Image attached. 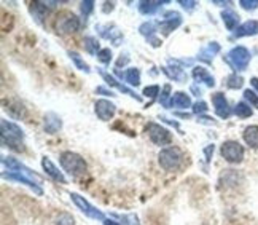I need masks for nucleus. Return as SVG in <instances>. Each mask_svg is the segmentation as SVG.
<instances>
[{
    "label": "nucleus",
    "mask_w": 258,
    "mask_h": 225,
    "mask_svg": "<svg viewBox=\"0 0 258 225\" xmlns=\"http://www.w3.org/2000/svg\"><path fill=\"white\" fill-rule=\"evenodd\" d=\"M23 138H24V133L18 125L8 120H2V144L4 145H7V147H10L12 150L23 152L24 150Z\"/></svg>",
    "instance_id": "nucleus-1"
},
{
    "label": "nucleus",
    "mask_w": 258,
    "mask_h": 225,
    "mask_svg": "<svg viewBox=\"0 0 258 225\" xmlns=\"http://www.w3.org/2000/svg\"><path fill=\"white\" fill-rule=\"evenodd\" d=\"M59 161H61L62 170L67 174H71L72 178H80V176L86 174L88 164H86V161L82 158V156L78 153H75V152H62Z\"/></svg>",
    "instance_id": "nucleus-2"
},
{
    "label": "nucleus",
    "mask_w": 258,
    "mask_h": 225,
    "mask_svg": "<svg viewBox=\"0 0 258 225\" xmlns=\"http://www.w3.org/2000/svg\"><path fill=\"white\" fill-rule=\"evenodd\" d=\"M182 160H183V153L180 149L177 147H167V149H163L158 155V161H160L161 168L166 170V171H175L178 170V166L182 164Z\"/></svg>",
    "instance_id": "nucleus-3"
},
{
    "label": "nucleus",
    "mask_w": 258,
    "mask_h": 225,
    "mask_svg": "<svg viewBox=\"0 0 258 225\" xmlns=\"http://www.w3.org/2000/svg\"><path fill=\"white\" fill-rule=\"evenodd\" d=\"M226 61L236 71H245L247 66L250 63V51L245 46H234L233 50L228 53Z\"/></svg>",
    "instance_id": "nucleus-4"
},
{
    "label": "nucleus",
    "mask_w": 258,
    "mask_h": 225,
    "mask_svg": "<svg viewBox=\"0 0 258 225\" xmlns=\"http://www.w3.org/2000/svg\"><path fill=\"white\" fill-rule=\"evenodd\" d=\"M145 131L148 134V138L152 139V142L156 145H169L172 142V136L169 130L163 128V126L158 123H148L145 126Z\"/></svg>",
    "instance_id": "nucleus-5"
},
{
    "label": "nucleus",
    "mask_w": 258,
    "mask_h": 225,
    "mask_svg": "<svg viewBox=\"0 0 258 225\" xmlns=\"http://www.w3.org/2000/svg\"><path fill=\"white\" fill-rule=\"evenodd\" d=\"M220 153L228 163H241L244 158V147L237 141H225Z\"/></svg>",
    "instance_id": "nucleus-6"
},
{
    "label": "nucleus",
    "mask_w": 258,
    "mask_h": 225,
    "mask_svg": "<svg viewBox=\"0 0 258 225\" xmlns=\"http://www.w3.org/2000/svg\"><path fill=\"white\" fill-rule=\"evenodd\" d=\"M80 29V19H78L74 13H62L57 16L56 21V31L61 34H74Z\"/></svg>",
    "instance_id": "nucleus-7"
},
{
    "label": "nucleus",
    "mask_w": 258,
    "mask_h": 225,
    "mask_svg": "<svg viewBox=\"0 0 258 225\" xmlns=\"http://www.w3.org/2000/svg\"><path fill=\"white\" fill-rule=\"evenodd\" d=\"M71 198L72 201L75 203V206L80 209L82 212H85L88 217H91V219H96V220H105L104 217V214L99 211L97 208H94L91 203H89L88 200H85V197H82V195H78V193H71Z\"/></svg>",
    "instance_id": "nucleus-8"
},
{
    "label": "nucleus",
    "mask_w": 258,
    "mask_h": 225,
    "mask_svg": "<svg viewBox=\"0 0 258 225\" xmlns=\"http://www.w3.org/2000/svg\"><path fill=\"white\" fill-rule=\"evenodd\" d=\"M94 112L96 115L101 119L102 122H108V120H112L113 119V115L116 112V107L113 102L110 101H107V99H99L96 101L94 104Z\"/></svg>",
    "instance_id": "nucleus-9"
},
{
    "label": "nucleus",
    "mask_w": 258,
    "mask_h": 225,
    "mask_svg": "<svg viewBox=\"0 0 258 225\" xmlns=\"http://www.w3.org/2000/svg\"><path fill=\"white\" fill-rule=\"evenodd\" d=\"M212 104H214L215 114L220 117V119H228V117L231 115V109H230V105H228V101L223 93H214Z\"/></svg>",
    "instance_id": "nucleus-10"
},
{
    "label": "nucleus",
    "mask_w": 258,
    "mask_h": 225,
    "mask_svg": "<svg viewBox=\"0 0 258 225\" xmlns=\"http://www.w3.org/2000/svg\"><path fill=\"white\" fill-rule=\"evenodd\" d=\"M258 34V21L256 19H250V21H245L244 24H241L236 29L234 35L236 37H250V35H256Z\"/></svg>",
    "instance_id": "nucleus-11"
},
{
    "label": "nucleus",
    "mask_w": 258,
    "mask_h": 225,
    "mask_svg": "<svg viewBox=\"0 0 258 225\" xmlns=\"http://www.w3.org/2000/svg\"><path fill=\"white\" fill-rule=\"evenodd\" d=\"M42 166H43V170H45V173L48 174V176H51V178L54 179V181H57V182H61V184H66L67 181H66V178H64V174L59 171L56 166H54V163L49 160V158H45L42 160Z\"/></svg>",
    "instance_id": "nucleus-12"
},
{
    "label": "nucleus",
    "mask_w": 258,
    "mask_h": 225,
    "mask_svg": "<svg viewBox=\"0 0 258 225\" xmlns=\"http://www.w3.org/2000/svg\"><path fill=\"white\" fill-rule=\"evenodd\" d=\"M193 78L198 83H204L206 86H214L215 85V78L209 74V71L204 69V67H195V69H193Z\"/></svg>",
    "instance_id": "nucleus-13"
},
{
    "label": "nucleus",
    "mask_w": 258,
    "mask_h": 225,
    "mask_svg": "<svg viewBox=\"0 0 258 225\" xmlns=\"http://www.w3.org/2000/svg\"><path fill=\"white\" fill-rule=\"evenodd\" d=\"M61 126H62V122L56 114L49 112V114L45 115V131L46 133L54 134V133H57L59 130H61Z\"/></svg>",
    "instance_id": "nucleus-14"
},
{
    "label": "nucleus",
    "mask_w": 258,
    "mask_h": 225,
    "mask_svg": "<svg viewBox=\"0 0 258 225\" xmlns=\"http://www.w3.org/2000/svg\"><path fill=\"white\" fill-rule=\"evenodd\" d=\"M191 105V99L190 96L178 91V93H174L171 96V101H169V107H177V109H188V107Z\"/></svg>",
    "instance_id": "nucleus-15"
},
{
    "label": "nucleus",
    "mask_w": 258,
    "mask_h": 225,
    "mask_svg": "<svg viewBox=\"0 0 258 225\" xmlns=\"http://www.w3.org/2000/svg\"><path fill=\"white\" fill-rule=\"evenodd\" d=\"M242 138L245 141V144L252 149H258V126L256 125H250L247 126L242 133Z\"/></svg>",
    "instance_id": "nucleus-16"
},
{
    "label": "nucleus",
    "mask_w": 258,
    "mask_h": 225,
    "mask_svg": "<svg viewBox=\"0 0 258 225\" xmlns=\"http://www.w3.org/2000/svg\"><path fill=\"white\" fill-rule=\"evenodd\" d=\"M116 74L120 75L121 78H124V82L129 83V85H133V86L141 85V71L136 69V67H131V69H127L124 74L120 72V71H116Z\"/></svg>",
    "instance_id": "nucleus-17"
},
{
    "label": "nucleus",
    "mask_w": 258,
    "mask_h": 225,
    "mask_svg": "<svg viewBox=\"0 0 258 225\" xmlns=\"http://www.w3.org/2000/svg\"><path fill=\"white\" fill-rule=\"evenodd\" d=\"M5 109L10 115L15 117V119H24V115H26V107L23 105L21 101H18V99L10 101Z\"/></svg>",
    "instance_id": "nucleus-18"
},
{
    "label": "nucleus",
    "mask_w": 258,
    "mask_h": 225,
    "mask_svg": "<svg viewBox=\"0 0 258 225\" xmlns=\"http://www.w3.org/2000/svg\"><path fill=\"white\" fill-rule=\"evenodd\" d=\"M102 77H104V80H105V82H107L108 85H110V86H116V88H118V90H120V91H123V93L129 94V96H131V97H136L137 101H142V97H141V96H136V93H134L133 90H129V88H126L124 85H120V83H118V82L115 80V78H113L112 75H108V74L102 72Z\"/></svg>",
    "instance_id": "nucleus-19"
},
{
    "label": "nucleus",
    "mask_w": 258,
    "mask_h": 225,
    "mask_svg": "<svg viewBox=\"0 0 258 225\" xmlns=\"http://www.w3.org/2000/svg\"><path fill=\"white\" fill-rule=\"evenodd\" d=\"M222 18H223V23H225L228 31H234V29L237 27V24H239V16H237L233 10H226V12H223Z\"/></svg>",
    "instance_id": "nucleus-20"
},
{
    "label": "nucleus",
    "mask_w": 258,
    "mask_h": 225,
    "mask_svg": "<svg viewBox=\"0 0 258 225\" xmlns=\"http://www.w3.org/2000/svg\"><path fill=\"white\" fill-rule=\"evenodd\" d=\"M220 51V45H218L217 42H212L211 45H207L206 48H203L201 53H200V60L206 61V63H211L212 61V58L215 53Z\"/></svg>",
    "instance_id": "nucleus-21"
},
{
    "label": "nucleus",
    "mask_w": 258,
    "mask_h": 225,
    "mask_svg": "<svg viewBox=\"0 0 258 225\" xmlns=\"http://www.w3.org/2000/svg\"><path fill=\"white\" fill-rule=\"evenodd\" d=\"M31 12H32V15H34V18H35V21L37 23H43V18L46 16V7H45V4L43 2H35V4H32V7H31Z\"/></svg>",
    "instance_id": "nucleus-22"
},
{
    "label": "nucleus",
    "mask_w": 258,
    "mask_h": 225,
    "mask_svg": "<svg viewBox=\"0 0 258 225\" xmlns=\"http://www.w3.org/2000/svg\"><path fill=\"white\" fill-rule=\"evenodd\" d=\"M164 74H167L171 78H174V80H178V82H183V80H186V75H185V72L180 69V67H164Z\"/></svg>",
    "instance_id": "nucleus-23"
},
{
    "label": "nucleus",
    "mask_w": 258,
    "mask_h": 225,
    "mask_svg": "<svg viewBox=\"0 0 258 225\" xmlns=\"http://www.w3.org/2000/svg\"><path fill=\"white\" fill-rule=\"evenodd\" d=\"M234 114L239 117V119H249V117H252V107L249 104L245 102H239L236 107H234Z\"/></svg>",
    "instance_id": "nucleus-24"
},
{
    "label": "nucleus",
    "mask_w": 258,
    "mask_h": 225,
    "mask_svg": "<svg viewBox=\"0 0 258 225\" xmlns=\"http://www.w3.org/2000/svg\"><path fill=\"white\" fill-rule=\"evenodd\" d=\"M180 23H182V19H164L163 23H160V27L164 34H169L175 31V29L180 26Z\"/></svg>",
    "instance_id": "nucleus-25"
},
{
    "label": "nucleus",
    "mask_w": 258,
    "mask_h": 225,
    "mask_svg": "<svg viewBox=\"0 0 258 225\" xmlns=\"http://www.w3.org/2000/svg\"><path fill=\"white\" fill-rule=\"evenodd\" d=\"M161 2H141L139 5V10H141V13L144 15H153L158 8H160Z\"/></svg>",
    "instance_id": "nucleus-26"
},
{
    "label": "nucleus",
    "mask_w": 258,
    "mask_h": 225,
    "mask_svg": "<svg viewBox=\"0 0 258 225\" xmlns=\"http://www.w3.org/2000/svg\"><path fill=\"white\" fill-rule=\"evenodd\" d=\"M242 85H244V78L237 74H231L226 78V86L231 88V90H237V88H241Z\"/></svg>",
    "instance_id": "nucleus-27"
},
{
    "label": "nucleus",
    "mask_w": 258,
    "mask_h": 225,
    "mask_svg": "<svg viewBox=\"0 0 258 225\" xmlns=\"http://www.w3.org/2000/svg\"><path fill=\"white\" fill-rule=\"evenodd\" d=\"M85 50L88 53H91V54H96L99 53L101 50H99V42H97V38L94 37H86L85 38Z\"/></svg>",
    "instance_id": "nucleus-28"
},
{
    "label": "nucleus",
    "mask_w": 258,
    "mask_h": 225,
    "mask_svg": "<svg viewBox=\"0 0 258 225\" xmlns=\"http://www.w3.org/2000/svg\"><path fill=\"white\" fill-rule=\"evenodd\" d=\"M69 56H71V60L75 63V66H77L80 71H85V72H89V71H91V69H89V66L80 58V54H77L75 51H69Z\"/></svg>",
    "instance_id": "nucleus-29"
},
{
    "label": "nucleus",
    "mask_w": 258,
    "mask_h": 225,
    "mask_svg": "<svg viewBox=\"0 0 258 225\" xmlns=\"http://www.w3.org/2000/svg\"><path fill=\"white\" fill-rule=\"evenodd\" d=\"M141 34L142 35H145L147 38H152V37H155V32H156V27H155V24L153 23H144L142 26H141Z\"/></svg>",
    "instance_id": "nucleus-30"
},
{
    "label": "nucleus",
    "mask_w": 258,
    "mask_h": 225,
    "mask_svg": "<svg viewBox=\"0 0 258 225\" xmlns=\"http://www.w3.org/2000/svg\"><path fill=\"white\" fill-rule=\"evenodd\" d=\"M56 225H75V220H74V217L71 216V214L61 212L56 217Z\"/></svg>",
    "instance_id": "nucleus-31"
},
{
    "label": "nucleus",
    "mask_w": 258,
    "mask_h": 225,
    "mask_svg": "<svg viewBox=\"0 0 258 225\" xmlns=\"http://www.w3.org/2000/svg\"><path fill=\"white\" fill-rule=\"evenodd\" d=\"M97 60L104 63V64H110L112 61V51L108 50V48H104V50H101L97 53Z\"/></svg>",
    "instance_id": "nucleus-32"
},
{
    "label": "nucleus",
    "mask_w": 258,
    "mask_h": 225,
    "mask_svg": "<svg viewBox=\"0 0 258 225\" xmlns=\"http://www.w3.org/2000/svg\"><path fill=\"white\" fill-rule=\"evenodd\" d=\"M171 93V85H166L164 88H163V93H161V97H160V102L164 105V107H169V94Z\"/></svg>",
    "instance_id": "nucleus-33"
},
{
    "label": "nucleus",
    "mask_w": 258,
    "mask_h": 225,
    "mask_svg": "<svg viewBox=\"0 0 258 225\" xmlns=\"http://www.w3.org/2000/svg\"><path fill=\"white\" fill-rule=\"evenodd\" d=\"M244 97H245V101H249L252 105L258 107V96H256L252 90H245V91H244Z\"/></svg>",
    "instance_id": "nucleus-34"
},
{
    "label": "nucleus",
    "mask_w": 258,
    "mask_h": 225,
    "mask_svg": "<svg viewBox=\"0 0 258 225\" xmlns=\"http://www.w3.org/2000/svg\"><path fill=\"white\" fill-rule=\"evenodd\" d=\"M80 10H82V13H83V16H89L91 15V12L94 10V2H82V5H80Z\"/></svg>",
    "instance_id": "nucleus-35"
},
{
    "label": "nucleus",
    "mask_w": 258,
    "mask_h": 225,
    "mask_svg": "<svg viewBox=\"0 0 258 225\" xmlns=\"http://www.w3.org/2000/svg\"><path fill=\"white\" fill-rule=\"evenodd\" d=\"M121 220H124V225H139V219L136 214H124V216H120Z\"/></svg>",
    "instance_id": "nucleus-36"
},
{
    "label": "nucleus",
    "mask_w": 258,
    "mask_h": 225,
    "mask_svg": "<svg viewBox=\"0 0 258 225\" xmlns=\"http://www.w3.org/2000/svg\"><path fill=\"white\" fill-rule=\"evenodd\" d=\"M239 5L244 10H256L258 8V0H241Z\"/></svg>",
    "instance_id": "nucleus-37"
},
{
    "label": "nucleus",
    "mask_w": 258,
    "mask_h": 225,
    "mask_svg": "<svg viewBox=\"0 0 258 225\" xmlns=\"http://www.w3.org/2000/svg\"><path fill=\"white\" fill-rule=\"evenodd\" d=\"M160 93V86L158 85H152V86H147L144 90V94L148 97H156V94Z\"/></svg>",
    "instance_id": "nucleus-38"
},
{
    "label": "nucleus",
    "mask_w": 258,
    "mask_h": 225,
    "mask_svg": "<svg viewBox=\"0 0 258 225\" xmlns=\"http://www.w3.org/2000/svg\"><path fill=\"white\" fill-rule=\"evenodd\" d=\"M207 109H209V107H207V104L204 102V101H200V102H196L195 105H193V112L195 114H204V112H207Z\"/></svg>",
    "instance_id": "nucleus-39"
},
{
    "label": "nucleus",
    "mask_w": 258,
    "mask_h": 225,
    "mask_svg": "<svg viewBox=\"0 0 258 225\" xmlns=\"http://www.w3.org/2000/svg\"><path fill=\"white\" fill-rule=\"evenodd\" d=\"M178 4H180L185 10H193L196 7V2H185V0H180Z\"/></svg>",
    "instance_id": "nucleus-40"
},
{
    "label": "nucleus",
    "mask_w": 258,
    "mask_h": 225,
    "mask_svg": "<svg viewBox=\"0 0 258 225\" xmlns=\"http://www.w3.org/2000/svg\"><path fill=\"white\" fill-rule=\"evenodd\" d=\"M113 8H115V4L113 2H105L102 10H104V13H108V12H112Z\"/></svg>",
    "instance_id": "nucleus-41"
},
{
    "label": "nucleus",
    "mask_w": 258,
    "mask_h": 225,
    "mask_svg": "<svg viewBox=\"0 0 258 225\" xmlns=\"http://www.w3.org/2000/svg\"><path fill=\"white\" fill-rule=\"evenodd\" d=\"M96 93H102V94H105V96H115L112 91H108V90H105V88H102V86H99L97 90H96Z\"/></svg>",
    "instance_id": "nucleus-42"
},
{
    "label": "nucleus",
    "mask_w": 258,
    "mask_h": 225,
    "mask_svg": "<svg viewBox=\"0 0 258 225\" xmlns=\"http://www.w3.org/2000/svg\"><path fill=\"white\" fill-rule=\"evenodd\" d=\"M129 61V58L126 56V54H121V58H120V60H118V63H116V67H120L121 64H126Z\"/></svg>",
    "instance_id": "nucleus-43"
},
{
    "label": "nucleus",
    "mask_w": 258,
    "mask_h": 225,
    "mask_svg": "<svg viewBox=\"0 0 258 225\" xmlns=\"http://www.w3.org/2000/svg\"><path fill=\"white\" fill-rule=\"evenodd\" d=\"M104 225H121L120 222H115V220H110V219H105L104 220Z\"/></svg>",
    "instance_id": "nucleus-44"
},
{
    "label": "nucleus",
    "mask_w": 258,
    "mask_h": 225,
    "mask_svg": "<svg viewBox=\"0 0 258 225\" xmlns=\"http://www.w3.org/2000/svg\"><path fill=\"white\" fill-rule=\"evenodd\" d=\"M250 82H252V86H253V88H255V90L258 91V78H252V80H250Z\"/></svg>",
    "instance_id": "nucleus-45"
},
{
    "label": "nucleus",
    "mask_w": 258,
    "mask_h": 225,
    "mask_svg": "<svg viewBox=\"0 0 258 225\" xmlns=\"http://www.w3.org/2000/svg\"><path fill=\"white\" fill-rule=\"evenodd\" d=\"M217 5H230V2H214Z\"/></svg>",
    "instance_id": "nucleus-46"
}]
</instances>
